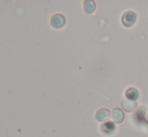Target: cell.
Instances as JSON below:
<instances>
[{
	"label": "cell",
	"instance_id": "obj_1",
	"mask_svg": "<svg viewBox=\"0 0 148 137\" xmlns=\"http://www.w3.org/2000/svg\"><path fill=\"white\" fill-rule=\"evenodd\" d=\"M137 15L134 11H127L122 16V24L125 27H131L136 22Z\"/></svg>",
	"mask_w": 148,
	"mask_h": 137
},
{
	"label": "cell",
	"instance_id": "obj_2",
	"mask_svg": "<svg viewBox=\"0 0 148 137\" xmlns=\"http://www.w3.org/2000/svg\"><path fill=\"white\" fill-rule=\"evenodd\" d=\"M66 21V17L62 14H55L51 18V25L56 29H60V28L64 27Z\"/></svg>",
	"mask_w": 148,
	"mask_h": 137
},
{
	"label": "cell",
	"instance_id": "obj_3",
	"mask_svg": "<svg viewBox=\"0 0 148 137\" xmlns=\"http://www.w3.org/2000/svg\"><path fill=\"white\" fill-rule=\"evenodd\" d=\"M110 116H111V112L106 108H102L96 112V120L99 122H104V123L108 122V120L110 119Z\"/></svg>",
	"mask_w": 148,
	"mask_h": 137
},
{
	"label": "cell",
	"instance_id": "obj_4",
	"mask_svg": "<svg viewBox=\"0 0 148 137\" xmlns=\"http://www.w3.org/2000/svg\"><path fill=\"white\" fill-rule=\"evenodd\" d=\"M101 131L102 133H104L105 135H112L114 132L116 131V125L114 122H105L104 124H102L101 126Z\"/></svg>",
	"mask_w": 148,
	"mask_h": 137
},
{
	"label": "cell",
	"instance_id": "obj_5",
	"mask_svg": "<svg viewBox=\"0 0 148 137\" xmlns=\"http://www.w3.org/2000/svg\"><path fill=\"white\" fill-rule=\"evenodd\" d=\"M124 118H125L124 112H123V110L120 109V108H115V109L112 111V120H113L114 123H116V124L122 123Z\"/></svg>",
	"mask_w": 148,
	"mask_h": 137
},
{
	"label": "cell",
	"instance_id": "obj_6",
	"mask_svg": "<svg viewBox=\"0 0 148 137\" xmlns=\"http://www.w3.org/2000/svg\"><path fill=\"white\" fill-rule=\"evenodd\" d=\"M121 107L126 112H133L137 108V102L136 101L128 100V99H124L121 102Z\"/></svg>",
	"mask_w": 148,
	"mask_h": 137
},
{
	"label": "cell",
	"instance_id": "obj_7",
	"mask_svg": "<svg viewBox=\"0 0 148 137\" xmlns=\"http://www.w3.org/2000/svg\"><path fill=\"white\" fill-rule=\"evenodd\" d=\"M125 95H126V99L128 100L136 101L139 98V92L135 88H128L125 92Z\"/></svg>",
	"mask_w": 148,
	"mask_h": 137
},
{
	"label": "cell",
	"instance_id": "obj_8",
	"mask_svg": "<svg viewBox=\"0 0 148 137\" xmlns=\"http://www.w3.org/2000/svg\"><path fill=\"white\" fill-rule=\"evenodd\" d=\"M84 10L87 14H92L96 10V3L94 0H86L84 2Z\"/></svg>",
	"mask_w": 148,
	"mask_h": 137
},
{
	"label": "cell",
	"instance_id": "obj_9",
	"mask_svg": "<svg viewBox=\"0 0 148 137\" xmlns=\"http://www.w3.org/2000/svg\"><path fill=\"white\" fill-rule=\"evenodd\" d=\"M145 120H146V121H147V123H148V112H147L146 116H145Z\"/></svg>",
	"mask_w": 148,
	"mask_h": 137
}]
</instances>
